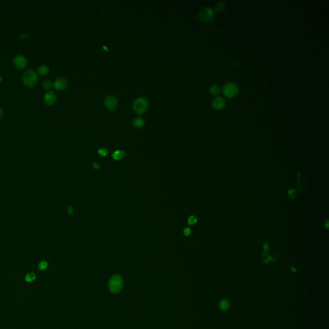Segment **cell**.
I'll return each instance as SVG.
<instances>
[{"label": "cell", "instance_id": "cell-21", "mask_svg": "<svg viewBox=\"0 0 329 329\" xmlns=\"http://www.w3.org/2000/svg\"><path fill=\"white\" fill-rule=\"evenodd\" d=\"M288 196L291 199H295L296 196V190L295 189H289L288 190Z\"/></svg>", "mask_w": 329, "mask_h": 329}, {"label": "cell", "instance_id": "cell-4", "mask_svg": "<svg viewBox=\"0 0 329 329\" xmlns=\"http://www.w3.org/2000/svg\"><path fill=\"white\" fill-rule=\"evenodd\" d=\"M214 17V12L212 8L205 7L201 10L199 17L200 21L204 23H208L212 21Z\"/></svg>", "mask_w": 329, "mask_h": 329}, {"label": "cell", "instance_id": "cell-20", "mask_svg": "<svg viewBox=\"0 0 329 329\" xmlns=\"http://www.w3.org/2000/svg\"><path fill=\"white\" fill-rule=\"evenodd\" d=\"M108 153H109L108 150H107L106 148H101L98 150V154L102 157L107 156V155H108Z\"/></svg>", "mask_w": 329, "mask_h": 329}, {"label": "cell", "instance_id": "cell-2", "mask_svg": "<svg viewBox=\"0 0 329 329\" xmlns=\"http://www.w3.org/2000/svg\"><path fill=\"white\" fill-rule=\"evenodd\" d=\"M222 92L225 97L228 98H234L238 94V86L234 82H228L223 86Z\"/></svg>", "mask_w": 329, "mask_h": 329}, {"label": "cell", "instance_id": "cell-25", "mask_svg": "<svg viewBox=\"0 0 329 329\" xmlns=\"http://www.w3.org/2000/svg\"><path fill=\"white\" fill-rule=\"evenodd\" d=\"M263 247L265 250V251H268V250L269 249V245L267 243H264Z\"/></svg>", "mask_w": 329, "mask_h": 329}, {"label": "cell", "instance_id": "cell-23", "mask_svg": "<svg viewBox=\"0 0 329 329\" xmlns=\"http://www.w3.org/2000/svg\"><path fill=\"white\" fill-rule=\"evenodd\" d=\"M262 257L264 261L266 262L269 261V257L268 255V253H267V251H264L262 253Z\"/></svg>", "mask_w": 329, "mask_h": 329}, {"label": "cell", "instance_id": "cell-6", "mask_svg": "<svg viewBox=\"0 0 329 329\" xmlns=\"http://www.w3.org/2000/svg\"><path fill=\"white\" fill-rule=\"evenodd\" d=\"M104 105L108 110H115L118 106V100L114 96H107L104 100Z\"/></svg>", "mask_w": 329, "mask_h": 329}, {"label": "cell", "instance_id": "cell-5", "mask_svg": "<svg viewBox=\"0 0 329 329\" xmlns=\"http://www.w3.org/2000/svg\"><path fill=\"white\" fill-rule=\"evenodd\" d=\"M37 80V75L36 71L34 70H28L24 73L23 75V81L26 86L28 87L34 86Z\"/></svg>", "mask_w": 329, "mask_h": 329}, {"label": "cell", "instance_id": "cell-14", "mask_svg": "<svg viewBox=\"0 0 329 329\" xmlns=\"http://www.w3.org/2000/svg\"><path fill=\"white\" fill-rule=\"evenodd\" d=\"M219 307L221 310H228V308L230 307V305H229V302L227 299H223L220 302Z\"/></svg>", "mask_w": 329, "mask_h": 329}, {"label": "cell", "instance_id": "cell-3", "mask_svg": "<svg viewBox=\"0 0 329 329\" xmlns=\"http://www.w3.org/2000/svg\"><path fill=\"white\" fill-rule=\"evenodd\" d=\"M122 286H123V280L120 276L114 275L111 278L109 283L111 292L117 293L122 289Z\"/></svg>", "mask_w": 329, "mask_h": 329}, {"label": "cell", "instance_id": "cell-26", "mask_svg": "<svg viewBox=\"0 0 329 329\" xmlns=\"http://www.w3.org/2000/svg\"><path fill=\"white\" fill-rule=\"evenodd\" d=\"M68 212H69V214H70V215H73V208H72L71 207H69V209H68Z\"/></svg>", "mask_w": 329, "mask_h": 329}, {"label": "cell", "instance_id": "cell-7", "mask_svg": "<svg viewBox=\"0 0 329 329\" xmlns=\"http://www.w3.org/2000/svg\"><path fill=\"white\" fill-rule=\"evenodd\" d=\"M13 63L17 68L24 69L27 66V60L23 55H18L14 58Z\"/></svg>", "mask_w": 329, "mask_h": 329}, {"label": "cell", "instance_id": "cell-10", "mask_svg": "<svg viewBox=\"0 0 329 329\" xmlns=\"http://www.w3.org/2000/svg\"><path fill=\"white\" fill-rule=\"evenodd\" d=\"M225 106V100L222 97H216L212 101V106L217 110L222 109Z\"/></svg>", "mask_w": 329, "mask_h": 329}, {"label": "cell", "instance_id": "cell-1", "mask_svg": "<svg viewBox=\"0 0 329 329\" xmlns=\"http://www.w3.org/2000/svg\"><path fill=\"white\" fill-rule=\"evenodd\" d=\"M134 110L139 115H142L147 111L148 108V102L144 97H139L133 102Z\"/></svg>", "mask_w": 329, "mask_h": 329}, {"label": "cell", "instance_id": "cell-12", "mask_svg": "<svg viewBox=\"0 0 329 329\" xmlns=\"http://www.w3.org/2000/svg\"><path fill=\"white\" fill-rule=\"evenodd\" d=\"M125 155H126V154H125L124 151L118 150L115 151V152L113 153L112 157L115 160H120L122 159V158H124Z\"/></svg>", "mask_w": 329, "mask_h": 329}, {"label": "cell", "instance_id": "cell-24", "mask_svg": "<svg viewBox=\"0 0 329 329\" xmlns=\"http://www.w3.org/2000/svg\"><path fill=\"white\" fill-rule=\"evenodd\" d=\"M183 233H184L185 235H186V236L190 235V234H191L190 229L189 228H188V227H187V228H185L184 229V231H183Z\"/></svg>", "mask_w": 329, "mask_h": 329}, {"label": "cell", "instance_id": "cell-29", "mask_svg": "<svg viewBox=\"0 0 329 329\" xmlns=\"http://www.w3.org/2000/svg\"><path fill=\"white\" fill-rule=\"evenodd\" d=\"M2 115H3V110L1 109V107H0V118L1 117Z\"/></svg>", "mask_w": 329, "mask_h": 329}, {"label": "cell", "instance_id": "cell-16", "mask_svg": "<svg viewBox=\"0 0 329 329\" xmlns=\"http://www.w3.org/2000/svg\"><path fill=\"white\" fill-rule=\"evenodd\" d=\"M225 8H226V5L225 4V3L219 2L215 5V11L217 12H222L225 10Z\"/></svg>", "mask_w": 329, "mask_h": 329}, {"label": "cell", "instance_id": "cell-8", "mask_svg": "<svg viewBox=\"0 0 329 329\" xmlns=\"http://www.w3.org/2000/svg\"><path fill=\"white\" fill-rule=\"evenodd\" d=\"M54 86L55 89L58 90V91H63L68 86V82H67L66 78L59 77L54 82Z\"/></svg>", "mask_w": 329, "mask_h": 329}, {"label": "cell", "instance_id": "cell-22", "mask_svg": "<svg viewBox=\"0 0 329 329\" xmlns=\"http://www.w3.org/2000/svg\"><path fill=\"white\" fill-rule=\"evenodd\" d=\"M47 266H48V264H47V262H45V261L41 262H40L39 264V269H41V270H44V269H45L46 268V267H47Z\"/></svg>", "mask_w": 329, "mask_h": 329}, {"label": "cell", "instance_id": "cell-28", "mask_svg": "<svg viewBox=\"0 0 329 329\" xmlns=\"http://www.w3.org/2000/svg\"><path fill=\"white\" fill-rule=\"evenodd\" d=\"M324 226H325V227L326 228L328 229V220H327V221H326V223H325Z\"/></svg>", "mask_w": 329, "mask_h": 329}, {"label": "cell", "instance_id": "cell-30", "mask_svg": "<svg viewBox=\"0 0 329 329\" xmlns=\"http://www.w3.org/2000/svg\"><path fill=\"white\" fill-rule=\"evenodd\" d=\"M1 77H0V81H1Z\"/></svg>", "mask_w": 329, "mask_h": 329}, {"label": "cell", "instance_id": "cell-15", "mask_svg": "<svg viewBox=\"0 0 329 329\" xmlns=\"http://www.w3.org/2000/svg\"><path fill=\"white\" fill-rule=\"evenodd\" d=\"M37 72L41 75H46L49 72V68L46 65H41L38 68Z\"/></svg>", "mask_w": 329, "mask_h": 329}, {"label": "cell", "instance_id": "cell-11", "mask_svg": "<svg viewBox=\"0 0 329 329\" xmlns=\"http://www.w3.org/2000/svg\"><path fill=\"white\" fill-rule=\"evenodd\" d=\"M133 124L135 127L137 128V129H140L144 126L145 120L141 117L135 118L133 122Z\"/></svg>", "mask_w": 329, "mask_h": 329}, {"label": "cell", "instance_id": "cell-19", "mask_svg": "<svg viewBox=\"0 0 329 329\" xmlns=\"http://www.w3.org/2000/svg\"><path fill=\"white\" fill-rule=\"evenodd\" d=\"M35 278H36V275L34 273H31L26 276L25 280L28 282H33L35 280Z\"/></svg>", "mask_w": 329, "mask_h": 329}, {"label": "cell", "instance_id": "cell-13", "mask_svg": "<svg viewBox=\"0 0 329 329\" xmlns=\"http://www.w3.org/2000/svg\"><path fill=\"white\" fill-rule=\"evenodd\" d=\"M209 93H210V94H212V95H217L220 92V89L219 88V86H218L217 85H215V84H214V85H212L209 87Z\"/></svg>", "mask_w": 329, "mask_h": 329}, {"label": "cell", "instance_id": "cell-9", "mask_svg": "<svg viewBox=\"0 0 329 329\" xmlns=\"http://www.w3.org/2000/svg\"><path fill=\"white\" fill-rule=\"evenodd\" d=\"M57 100V97L55 93L52 91H49L46 93L44 96V102L46 105L51 106L53 105Z\"/></svg>", "mask_w": 329, "mask_h": 329}, {"label": "cell", "instance_id": "cell-18", "mask_svg": "<svg viewBox=\"0 0 329 329\" xmlns=\"http://www.w3.org/2000/svg\"><path fill=\"white\" fill-rule=\"evenodd\" d=\"M197 222V219L194 215H191L188 219V224L189 225H193Z\"/></svg>", "mask_w": 329, "mask_h": 329}, {"label": "cell", "instance_id": "cell-27", "mask_svg": "<svg viewBox=\"0 0 329 329\" xmlns=\"http://www.w3.org/2000/svg\"><path fill=\"white\" fill-rule=\"evenodd\" d=\"M93 167L95 168H100V165H99L98 163H95L93 164Z\"/></svg>", "mask_w": 329, "mask_h": 329}, {"label": "cell", "instance_id": "cell-17", "mask_svg": "<svg viewBox=\"0 0 329 329\" xmlns=\"http://www.w3.org/2000/svg\"><path fill=\"white\" fill-rule=\"evenodd\" d=\"M52 86H53V84H52V82L51 80H46L44 81V82H43V88L46 89H49L52 88Z\"/></svg>", "mask_w": 329, "mask_h": 329}]
</instances>
